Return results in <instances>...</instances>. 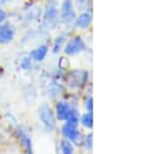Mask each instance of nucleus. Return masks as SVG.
Masks as SVG:
<instances>
[{
    "instance_id": "f257e3e1",
    "label": "nucleus",
    "mask_w": 146,
    "mask_h": 154,
    "mask_svg": "<svg viewBox=\"0 0 146 154\" xmlns=\"http://www.w3.org/2000/svg\"><path fill=\"white\" fill-rule=\"evenodd\" d=\"M41 31L48 34L59 26V3L58 0H48L43 7Z\"/></svg>"
},
{
    "instance_id": "f03ea898",
    "label": "nucleus",
    "mask_w": 146,
    "mask_h": 154,
    "mask_svg": "<svg viewBox=\"0 0 146 154\" xmlns=\"http://www.w3.org/2000/svg\"><path fill=\"white\" fill-rule=\"evenodd\" d=\"M76 8L74 0H62L59 4V25L65 29H72L76 18Z\"/></svg>"
},
{
    "instance_id": "7ed1b4c3",
    "label": "nucleus",
    "mask_w": 146,
    "mask_h": 154,
    "mask_svg": "<svg viewBox=\"0 0 146 154\" xmlns=\"http://www.w3.org/2000/svg\"><path fill=\"white\" fill-rule=\"evenodd\" d=\"M38 117H39V121L41 123V126L44 127V130L47 132H53L57 128V118L54 115L53 109L50 108L48 104H41L39 108H38Z\"/></svg>"
},
{
    "instance_id": "20e7f679",
    "label": "nucleus",
    "mask_w": 146,
    "mask_h": 154,
    "mask_svg": "<svg viewBox=\"0 0 146 154\" xmlns=\"http://www.w3.org/2000/svg\"><path fill=\"white\" fill-rule=\"evenodd\" d=\"M85 51H87V44H85L84 38L80 35H74L68 38L65 47H63V53L67 57L78 56V54L85 52Z\"/></svg>"
},
{
    "instance_id": "39448f33",
    "label": "nucleus",
    "mask_w": 146,
    "mask_h": 154,
    "mask_svg": "<svg viewBox=\"0 0 146 154\" xmlns=\"http://www.w3.org/2000/svg\"><path fill=\"white\" fill-rule=\"evenodd\" d=\"M89 82V72L87 70L75 69L68 72L67 83L70 89H81Z\"/></svg>"
},
{
    "instance_id": "423d86ee",
    "label": "nucleus",
    "mask_w": 146,
    "mask_h": 154,
    "mask_svg": "<svg viewBox=\"0 0 146 154\" xmlns=\"http://www.w3.org/2000/svg\"><path fill=\"white\" fill-rule=\"evenodd\" d=\"M17 29L11 21H4L0 23V44L7 45L11 44L12 42L16 39Z\"/></svg>"
},
{
    "instance_id": "0eeeda50",
    "label": "nucleus",
    "mask_w": 146,
    "mask_h": 154,
    "mask_svg": "<svg viewBox=\"0 0 146 154\" xmlns=\"http://www.w3.org/2000/svg\"><path fill=\"white\" fill-rule=\"evenodd\" d=\"M61 135L63 139L70 140L71 143H74L75 145H80L81 137H83V134L80 132L79 126L68 125L66 122H63V125L61 126Z\"/></svg>"
},
{
    "instance_id": "6e6552de",
    "label": "nucleus",
    "mask_w": 146,
    "mask_h": 154,
    "mask_svg": "<svg viewBox=\"0 0 146 154\" xmlns=\"http://www.w3.org/2000/svg\"><path fill=\"white\" fill-rule=\"evenodd\" d=\"M93 22V14L91 11H84V12H79L76 14L75 22H74V27L80 31H85L92 26Z\"/></svg>"
},
{
    "instance_id": "1a4fd4ad",
    "label": "nucleus",
    "mask_w": 146,
    "mask_h": 154,
    "mask_svg": "<svg viewBox=\"0 0 146 154\" xmlns=\"http://www.w3.org/2000/svg\"><path fill=\"white\" fill-rule=\"evenodd\" d=\"M71 106H72V104L71 102H68L67 100H63V98L57 100V102H56V105H54V110H53L56 118H57V121H59V122H65L66 121L68 114H70Z\"/></svg>"
},
{
    "instance_id": "9d476101",
    "label": "nucleus",
    "mask_w": 146,
    "mask_h": 154,
    "mask_svg": "<svg viewBox=\"0 0 146 154\" xmlns=\"http://www.w3.org/2000/svg\"><path fill=\"white\" fill-rule=\"evenodd\" d=\"M16 136L18 141L22 145V148L26 150L27 153H32L34 152V145H32V139L30 136L29 131L22 126H17L16 127Z\"/></svg>"
},
{
    "instance_id": "9b49d317",
    "label": "nucleus",
    "mask_w": 146,
    "mask_h": 154,
    "mask_svg": "<svg viewBox=\"0 0 146 154\" xmlns=\"http://www.w3.org/2000/svg\"><path fill=\"white\" fill-rule=\"evenodd\" d=\"M43 14V7L40 4H31L23 13L25 23H34L41 18Z\"/></svg>"
},
{
    "instance_id": "f8f14e48",
    "label": "nucleus",
    "mask_w": 146,
    "mask_h": 154,
    "mask_svg": "<svg viewBox=\"0 0 146 154\" xmlns=\"http://www.w3.org/2000/svg\"><path fill=\"white\" fill-rule=\"evenodd\" d=\"M29 53H30V56H31L34 62L40 63V62H43L47 58V56H48L49 47H48V44H39V45L35 47V48H34L31 52H29Z\"/></svg>"
},
{
    "instance_id": "ddd939ff",
    "label": "nucleus",
    "mask_w": 146,
    "mask_h": 154,
    "mask_svg": "<svg viewBox=\"0 0 146 154\" xmlns=\"http://www.w3.org/2000/svg\"><path fill=\"white\" fill-rule=\"evenodd\" d=\"M68 39V35L66 32H61L58 34L57 36L53 39V43H52V52L53 53H61V51H63V47H65L66 42Z\"/></svg>"
},
{
    "instance_id": "4468645a",
    "label": "nucleus",
    "mask_w": 146,
    "mask_h": 154,
    "mask_svg": "<svg viewBox=\"0 0 146 154\" xmlns=\"http://www.w3.org/2000/svg\"><path fill=\"white\" fill-rule=\"evenodd\" d=\"M79 126L85 128V130H92V127H93V113L84 112L83 114H80Z\"/></svg>"
},
{
    "instance_id": "2eb2a0df",
    "label": "nucleus",
    "mask_w": 146,
    "mask_h": 154,
    "mask_svg": "<svg viewBox=\"0 0 146 154\" xmlns=\"http://www.w3.org/2000/svg\"><path fill=\"white\" fill-rule=\"evenodd\" d=\"M18 65H20V69L23 70V71H30L34 66V61L30 53H23L22 56L20 57V61H18Z\"/></svg>"
},
{
    "instance_id": "dca6fc26",
    "label": "nucleus",
    "mask_w": 146,
    "mask_h": 154,
    "mask_svg": "<svg viewBox=\"0 0 146 154\" xmlns=\"http://www.w3.org/2000/svg\"><path fill=\"white\" fill-rule=\"evenodd\" d=\"M76 150V145L74 143H71L67 139H62L59 141V153L62 154H72Z\"/></svg>"
},
{
    "instance_id": "f3484780",
    "label": "nucleus",
    "mask_w": 146,
    "mask_h": 154,
    "mask_svg": "<svg viewBox=\"0 0 146 154\" xmlns=\"http://www.w3.org/2000/svg\"><path fill=\"white\" fill-rule=\"evenodd\" d=\"M79 119H80V112L78 109V106L76 105H72L71 106V110H70V114H68V117L66 119V123L68 125H74V126H79Z\"/></svg>"
},
{
    "instance_id": "a211bd4d",
    "label": "nucleus",
    "mask_w": 146,
    "mask_h": 154,
    "mask_svg": "<svg viewBox=\"0 0 146 154\" xmlns=\"http://www.w3.org/2000/svg\"><path fill=\"white\" fill-rule=\"evenodd\" d=\"M80 146H83V149L87 152H92L93 150V135L92 134L83 135L81 141H80Z\"/></svg>"
},
{
    "instance_id": "6ab92c4d",
    "label": "nucleus",
    "mask_w": 146,
    "mask_h": 154,
    "mask_svg": "<svg viewBox=\"0 0 146 154\" xmlns=\"http://www.w3.org/2000/svg\"><path fill=\"white\" fill-rule=\"evenodd\" d=\"M74 5L79 12H84V11L92 12V0H74Z\"/></svg>"
},
{
    "instance_id": "aec40b11",
    "label": "nucleus",
    "mask_w": 146,
    "mask_h": 154,
    "mask_svg": "<svg viewBox=\"0 0 146 154\" xmlns=\"http://www.w3.org/2000/svg\"><path fill=\"white\" fill-rule=\"evenodd\" d=\"M62 93V88L61 85H59L58 83H53L52 85H50L49 88V92H48V97L49 98H56L57 96H59Z\"/></svg>"
},
{
    "instance_id": "412c9836",
    "label": "nucleus",
    "mask_w": 146,
    "mask_h": 154,
    "mask_svg": "<svg viewBox=\"0 0 146 154\" xmlns=\"http://www.w3.org/2000/svg\"><path fill=\"white\" fill-rule=\"evenodd\" d=\"M84 108H85V112L93 113V97L91 95L85 97V100H84Z\"/></svg>"
},
{
    "instance_id": "4be33fe9",
    "label": "nucleus",
    "mask_w": 146,
    "mask_h": 154,
    "mask_svg": "<svg viewBox=\"0 0 146 154\" xmlns=\"http://www.w3.org/2000/svg\"><path fill=\"white\" fill-rule=\"evenodd\" d=\"M7 20H8V13L5 12L4 8L0 7V23L4 22V21H7Z\"/></svg>"
},
{
    "instance_id": "5701e85b",
    "label": "nucleus",
    "mask_w": 146,
    "mask_h": 154,
    "mask_svg": "<svg viewBox=\"0 0 146 154\" xmlns=\"http://www.w3.org/2000/svg\"><path fill=\"white\" fill-rule=\"evenodd\" d=\"M9 3H11V0H0V7H2V8H5Z\"/></svg>"
}]
</instances>
